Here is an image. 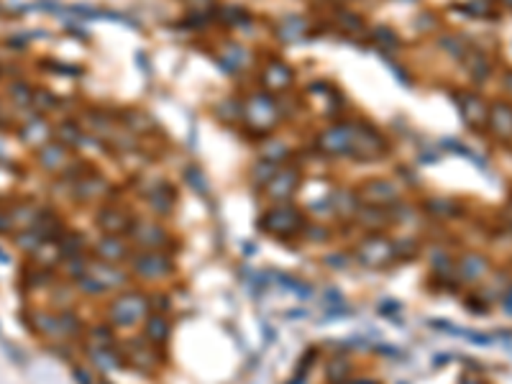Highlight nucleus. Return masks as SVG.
<instances>
[{
    "label": "nucleus",
    "instance_id": "obj_16",
    "mask_svg": "<svg viewBox=\"0 0 512 384\" xmlns=\"http://www.w3.org/2000/svg\"><path fill=\"white\" fill-rule=\"evenodd\" d=\"M108 192V182L102 180V177H98V174H85L82 180L75 185V197H77L79 203H95L100 195H105Z\"/></svg>",
    "mask_w": 512,
    "mask_h": 384
},
{
    "label": "nucleus",
    "instance_id": "obj_27",
    "mask_svg": "<svg viewBox=\"0 0 512 384\" xmlns=\"http://www.w3.org/2000/svg\"><path fill=\"white\" fill-rule=\"evenodd\" d=\"M187 180H189V185H192V187H200V192H203L205 195V190H208V185H205V180H203V174H200V169H189L187 172Z\"/></svg>",
    "mask_w": 512,
    "mask_h": 384
},
{
    "label": "nucleus",
    "instance_id": "obj_17",
    "mask_svg": "<svg viewBox=\"0 0 512 384\" xmlns=\"http://www.w3.org/2000/svg\"><path fill=\"white\" fill-rule=\"evenodd\" d=\"M87 359L98 371H113V369H121L123 359H121V351L113 348H87Z\"/></svg>",
    "mask_w": 512,
    "mask_h": 384
},
{
    "label": "nucleus",
    "instance_id": "obj_7",
    "mask_svg": "<svg viewBox=\"0 0 512 384\" xmlns=\"http://www.w3.org/2000/svg\"><path fill=\"white\" fill-rule=\"evenodd\" d=\"M359 136H362V131L356 125L341 123V125H333V128H325L323 134L318 136V146L325 154H356Z\"/></svg>",
    "mask_w": 512,
    "mask_h": 384
},
{
    "label": "nucleus",
    "instance_id": "obj_15",
    "mask_svg": "<svg viewBox=\"0 0 512 384\" xmlns=\"http://www.w3.org/2000/svg\"><path fill=\"white\" fill-rule=\"evenodd\" d=\"M31 328L41 338H52V341H64V328L59 313H49V310H33L31 313Z\"/></svg>",
    "mask_w": 512,
    "mask_h": 384
},
{
    "label": "nucleus",
    "instance_id": "obj_3",
    "mask_svg": "<svg viewBox=\"0 0 512 384\" xmlns=\"http://www.w3.org/2000/svg\"><path fill=\"white\" fill-rule=\"evenodd\" d=\"M305 215L300 208L290 203H277L269 210H264V215L259 218V228L267 236L274 238H290V236H302L305 228Z\"/></svg>",
    "mask_w": 512,
    "mask_h": 384
},
{
    "label": "nucleus",
    "instance_id": "obj_13",
    "mask_svg": "<svg viewBox=\"0 0 512 384\" xmlns=\"http://www.w3.org/2000/svg\"><path fill=\"white\" fill-rule=\"evenodd\" d=\"M98 228L102 233H116V236H126L131 223H134V215L123 208H116V205H105L98 213Z\"/></svg>",
    "mask_w": 512,
    "mask_h": 384
},
{
    "label": "nucleus",
    "instance_id": "obj_18",
    "mask_svg": "<svg viewBox=\"0 0 512 384\" xmlns=\"http://www.w3.org/2000/svg\"><path fill=\"white\" fill-rule=\"evenodd\" d=\"M489 269V261L481 256V254H466L464 259L458 261V275H461V279H466V282H476V279H481V277L487 275Z\"/></svg>",
    "mask_w": 512,
    "mask_h": 384
},
{
    "label": "nucleus",
    "instance_id": "obj_30",
    "mask_svg": "<svg viewBox=\"0 0 512 384\" xmlns=\"http://www.w3.org/2000/svg\"><path fill=\"white\" fill-rule=\"evenodd\" d=\"M464 384H481V382H472V379H464Z\"/></svg>",
    "mask_w": 512,
    "mask_h": 384
},
{
    "label": "nucleus",
    "instance_id": "obj_29",
    "mask_svg": "<svg viewBox=\"0 0 512 384\" xmlns=\"http://www.w3.org/2000/svg\"><path fill=\"white\" fill-rule=\"evenodd\" d=\"M502 307H504V310H510V313H512V287H510V290H507V295H504V298H502Z\"/></svg>",
    "mask_w": 512,
    "mask_h": 384
},
{
    "label": "nucleus",
    "instance_id": "obj_28",
    "mask_svg": "<svg viewBox=\"0 0 512 384\" xmlns=\"http://www.w3.org/2000/svg\"><path fill=\"white\" fill-rule=\"evenodd\" d=\"M13 228V220H10V213H3L0 210V233H6Z\"/></svg>",
    "mask_w": 512,
    "mask_h": 384
},
{
    "label": "nucleus",
    "instance_id": "obj_14",
    "mask_svg": "<svg viewBox=\"0 0 512 384\" xmlns=\"http://www.w3.org/2000/svg\"><path fill=\"white\" fill-rule=\"evenodd\" d=\"M141 328H143V338H146L151 346H157V348L166 346L169 344V338H172V321H169V315L166 313L151 310Z\"/></svg>",
    "mask_w": 512,
    "mask_h": 384
},
{
    "label": "nucleus",
    "instance_id": "obj_10",
    "mask_svg": "<svg viewBox=\"0 0 512 384\" xmlns=\"http://www.w3.org/2000/svg\"><path fill=\"white\" fill-rule=\"evenodd\" d=\"M356 197L364 205L385 208V205H392L400 200V187L389 180H366L362 187L356 190Z\"/></svg>",
    "mask_w": 512,
    "mask_h": 384
},
{
    "label": "nucleus",
    "instance_id": "obj_9",
    "mask_svg": "<svg viewBox=\"0 0 512 384\" xmlns=\"http://www.w3.org/2000/svg\"><path fill=\"white\" fill-rule=\"evenodd\" d=\"M121 359H123V364L136 369L139 374H151V371H157V346H151L146 338L126 341Z\"/></svg>",
    "mask_w": 512,
    "mask_h": 384
},
{
    "label": "nucleus",
    "instance_id": "obj_4",
    "mask_svg": "<svg viewBox=\"0 0 512 384\" xmlns=\"http://www.w3.org/2000/svg\"><path fill=\"white\" fill-rule=\"evenodd\" d=\"M128 269L141 282H162L174 275V259L169 251H134Z\"/></svg>",
    "mask_w": 512,
    "mask_h": 384
},
{
    "label": "nucleus",
    "instance_id": "obj_22",
    "mask_svg": "<svg viewBox=\"0 0 512 384\" xmlns=\"http://www.w3.org/2000/svg\"><path fill=\"white\" fill-rule=\"evenodd\" d=\"M39 162L47 172H56V169L67 162V149H64V146H56V144L54 146H44V149L39 151Z\"/></svg>",
    "mask_w": 512,
    "mask_h": 384
},
{
    "label": "nucleus",
    "instance_id": "obj_23",
    "mask_svg": "<svg viewBox=\"0 0 512 384\" xmlns=\"http://www.w3.org/2000/svg\"><path fill=\"white\" fill-rule=\"evenodd\" d=\"M492 123H495L497 134H512V108L497 105L495 113H492Z\"/></svg>",
    "mask_w": 512,
    "mask_h": 384
},
{
    "label": "nucleus",
    "instance_id": "obj_21",
    "mask_svg": "<svg viewBox=\"0 0 512 384\" xmlns=\"http://www.w3.org/2000/svg\"><path fill=\"white\" fill-rule=\"evenodd\" d=\"M113 346H116V328H113L111 323L90 328L87 348H113Z\"/></svg>",
    "mask_w": 512,
    "mask_h": 384
},
{
    "label": "nucleus",
    "instance_id": "obj_19",
    "mask_svg": "<svg viewBox=\"0 0 512 384\" xmlns=\"http://www.w3.org/2000/svg\"><path fill=\"white\" fill-rule=\"evenodd\" d=\"M354 215H356V223H362L366 231H374V233H379V228H385L389 223V213H385V208H377V205L359 208Z\"/></svg>",
    "mask_w": 512,
    "mask_h": 384
},
{
    "label": "nucleus",
    "instance_id": "obj_5",
    "mask_svg": "<svg viewBox=\"0 0 512 384\" xmlns=\"http://www.w3.org/2000/svg\"><path fill=\"white\" fill-rule=\"evenodd\" d=\"M126 236L136 251H166L172 246L169 231L154 218H134Z\"/></svg>",
    "mask_w": 512,
    "mask_h": 384
},
{
    "label": "nucleus",
    "instance_id": "obj_20",
    "mask_svg": "<svg viewBox=\"0 0 512 384\" xmlns=\"http://www.w3.org/2000/svg\"><path fill=\"white\" fill-rule=\"evenodd\" d=\"M292 82V72L290 67H284L282 62H272L264 70V85L272 87V90H282Z\"/></svg>",
    "mask_w": 512,
    "mask_h": 384
},
{
    "label": "nucleus",
    "instance_id": "obj_24",
    "mask_svg": "<svg viewBox=\"0 0 512 384\" xmlns=\"http://www.w3.org/2000/svg\"><path fill=\"white\" fill-rule=\"evenodd\" d=\"M351 371V361L346 359V356H333L331 364H328V369H325V374H328V379H343V376Z\"/></svg>",
    "mask_w": 512,
    "mask_h": 384
},
{
    "label": "nucleus",
    "instance_id": "obj_8",
    "mask_svg": "<svg viewBox=\"0 0 512 384\" xmlns=\"http://www.w3.org/2000/svg\"><path fill=\"white\" fill-rule=\"evenodd\" d=\"M134 246L128 241V236H116V233H102L93 246V259L108 261V264H128L134 256Z\"/></svg>",
    "mask_w": 512,
    "mask_h": 384
},
{
    "label": "nucleus",
    "instance_id": "obj_2",
    "mask_svg": "<svg viewBox=\"0 0 512 384\" xmlns=\"http://www.w3.org/2000/svg\"><path fill=\"white\" fill-rule=\"evenodd\" d=\"M108 313V323L113 328H139L151 313V300L146 292L141 290H128L118 292L116 298L105 307Z\"/></svg>",
    "mask_w": 512,
    "mask_h": 384
},
{
    "label": "nucleus",
    "instance_id": "obj_26",
    "mask_svg": "<svg viewBox=\"0 0 512 384\" xmlns=\"http://www.w3.org/2000/svg\"><path fill=\"white\" fill-rule=\"evenodd\" d=\"M72 374L77 379V384H102L100 376L95 374L93 369H85V367H72Z\"/></svg>",
    "mask_w": 512,
    "mask_h": 384
},
{
    "label": "nucleus",
    "instance_id": "obj_25",
    "mask_svg": "<svg viewBox=\"0 0 512 384\" xmlns=\"http://www.w3.org/2000/svg\"><path fill=\"white\" fill-rule=\"evenodd\" d=\"M302 236H305L310 243H325L328 238H331V233H328L323 226H310V223H305V228H302Z\"/></svg>",
    "mask_w": 512,
    "mask_h": 384
},
{
    "label": "nucleus",
    "instance_id": "obj_6",
    "mask_svg": "<svg viewBox=\"0 0 512 384\" xmlns=\"http://www.w3.org/2000/svg\"><path fill=\"white\" fill-rule=\"evenodd\" d=\"M397 259V249L387 236L371 233L356 243V261L366 269H385Z\"/></svg>",
    "mask_w": 512,
    "mask_h": 384
},
{
    "label": "nucleus",
    "instance_id": "obj_11",
    "mask_svg": "<svg viewBox=\"0 0 512 384\" xmlns=\"http://www.w3.org/2000/svg\"><path fill=\"white\" fill-rule=\"evenodd\" d=\"M300 187V172L297 169H277L274 177L264 185V190H267V197L272 200V203H290L292 195L297 192Z\"/></svg>",
    "mask_w": 512,
    "mask_h": 384
},
{
    "label": "nucleus",
    "instance_id": "obj_12",
    "mask_svg": "<svg viewBox=\"0 0 512 384\" xmlns=\"http://www.w3.org/2000/svg\"><path fill=\"white\" fill-rule=\"evenodd\" d=\"M244 116L249 118V123L254 128H259V131H269L277 121V105L274 100L269 98V95H254L249 105L244 108Z\"/></svg>",
    "mask_w": 512,
    "mask_h": 384
},
{
    "label": "nucleus",
    "instance_id": "obj_1",
    "mask_svg": "<svg viewBox=\"0 0 512 384\" xmlns=\"http://www.w3.org/2000/svg\"><path fill=\"white\" fill-rule=\"evenodd\" d=\"M134 279L131 269H123L121 264H108L100 259H90L87 272L77 279V287L87 298H100L108 292H121Z\"/></svg>",
    "mask_w": 512,
    "mask_h": 384
}]
</instances>
